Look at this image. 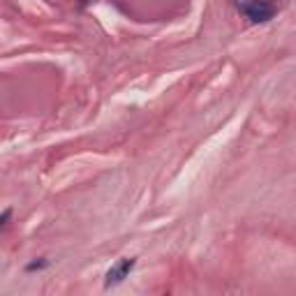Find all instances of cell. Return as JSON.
<instances>
[{"mask_svg": "<svg viewBox=\"0 0 296 296\" xmlns=\"http://www.w3.org/2000/svg\"><path fill=\"white\" fill-rule=\"evenodd\" d=\"M12 218V211H5L2 216H0V229H5L7 227V220Z\"/></svg>", "mask_w": 296, "mask_h": 296, "instance_id": "3957f363", "label": "cell"}, {"mask_svg": "<svg viewBox=\"0 0 296 296\" xmlns=\"http://www.w3.org/2000/svg\"><path fill=\"white\" fill-rule=\"evenodd\" d=\"M243 12L252 21H269L273 16V7L269 2H262V0H250L248 5H243Z\"/></svg>", "mask_w": 296, "mask_h": 296, "instance_id": "7a4b0ae2", "label": "cell"}, {"mask_svg": "<svg viewBox=\"0 0 296 296\" xmlns=\"http://www.w3.org/2000/svg\"><path fill=\"white\" fill-rule=\"evenodd\" d=\"M135 259H121L116 262L111 269L107 271V287H114V285H121L125 278L130 276V271L135 269Z\"/></svg>", "mask_w": 296, "mask_h": 296, "instance_id": "6da1fadb", "label": "cell"}]
</instances>
